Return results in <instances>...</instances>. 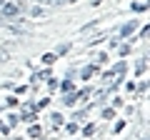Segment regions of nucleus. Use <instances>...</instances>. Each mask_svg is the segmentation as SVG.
Segmentation results:
<instances>
[{
  "label": "nucleus",
  "instance_id": "1",
  "mask_svg": "<svg viewBox=\"0 0 150 140\" xmlns=\"http://www.w3.org/2000/svg\"><path fill=\"white\" fill-rule=\"evenodd\" d=\"M23 10V5H18V3H3L0 5V18H5V20H13V18H18Z\"/></svg>",
  "mask_w": 150,
  "mask_h": 140
},
{
  "label": "nucleus",
  "instance_id": "2",
  "mask_svg": "<svg viewBox=\"0 0 150 140\" xmlns=\"http://www.w3.org/2000/svg\"><path fill=\"white\" fill-rule=\"evenodd\" d=\"M135 28H138V20H130V23H125V25L120 28V40H125V38L130 35V33L135 30Z\"/></svg>",
  "mask_w": 150,
  "mask_h": 140
},
{
  "label": "nucleus",
  "instance_id": "3",
  "mask_svg": "<svg viewBox=\"0 0 150 140\" xmlns=\"http://www.w3.org/2000/svg\"><path fill=\"white\" fill-rule=\"evenodd\" d=\"M95 70H98V65H95V63H93V65H85V68L80 70V80H90Z\"/></svg>",
  "mask_w": 150,
  "mask_h": 140
},
{
  "label": "nucleus",
  "instance_id": "4",
  "mask_svg": "<svg viewBox=\"0 0 150 140\" xmlns=\"http://www.w3.org/2000/svg\"><path fill=\"white\" fill-rule=\"evenodd\" d=\"M145 70H148V58H143V60H138V63H135V75H143Z\"/></svg>",
  "mask_w": 150,
  "mask_h": 140
},
{
  "label": "nucleus",
  "instance_id": "5",
  "mask_svg": "<svg viewBox=\"0 0 150 140\" xmlns=\"http://www.w3.org/2000/svg\"><path fill=\"white\" fill-rule=\"evenodd\" d=\"M28 135H30V138H43V128H40V125H35V123H30Z\"/></svg>",
  "mask_w": 150,
  "mask_h": 140
},
{
  "label": "nucleus",
  "instance_id": "6",
  "mask_svg": "<svg viewBox=\"0 0 150 140\" xmlns=\"http://www.w3.org/2000/svg\"><path fill=\"white\" fill-rule=\"evenodd\" d=\"M125 70H128V65H125V60H120V63L115 65L110 73H112V75H125Z\"/></svg>",
  "mask_w": 150,
  "mask_h": 140
},
{
  "label": "nucleus",
  "instance_id": "7",
  "mask_svg": "<svg viewBox=\"0 0 150 140\" xmlns=\"http://www.w3.org/2000/svg\"><path fill=\"white\" fill-rule=\"evenodd\" d=\"M18 118H20V120H25V123H35V120H38V115H35V110H33V113H28V110H25V113H20Z\"/></svg>",
  "mask_w": 150,
  "mask_h": 140
},
{
  "label": "nucleus",
  "instance_id": "8",
  "mask_svg": "<svg viewBox=\"0 0 150 140\" xmlns=\"http://www.w3.org/2000/svg\"><path fill=\"white\" fill-rule=\"evenodd\" d=\"M88 98H90V90H88V88H83V90L75 93V100H80V103H85Z\"/></svg>",
  "mask_w": 150,
  "mask_h": 140
},
{
  "label": "nucleus",
  "instance_id": "9",
  "mask_svg": "<svg viewBox=\"0 0 150 140\" xmlns=\"http://www.w3.org/2000/svg\"><path fill=\"white\" fill-rule=\"evenodd\" d=\"M43 15H45V8H43V5H35V8L30 10V18H43Z\"/></svg>",
  "mask_w": 150,
  "mask_h": 140
},
{
  "label": "nucleus",
  "instance_id": "10",
  "mask_svg": "<svg viewBox=\"0 0 150 140\" xmlns=\"http://www.w3.org/2000/svg\"><path fill=\"white\" fill-rule=\"evenodd\" d=\"M40 60H43L45 65H53L55 60H58V55H55V53H45V55H43V58H40Z\"/></svg>",
  "mask_w": 150,
  "mask_h": 140
},
{
  "label": "nucleus",
  "instance_id": "11",
  "mask_svg": "<svg viewBox=\"0 0 150 140\" xmlns=\"http://www.w3.org/2000/svg\"><path fill=\"white\" fill-rule=\"evenodd\" d=\"M95 128H98V125H95V123H88V125H85V128H83V135H85V138H90V135H93V133H95Z\"/></svg>",
  "mask_w": 150,
  "mask_h": 140
},
{
  "label": "nucleus",
  "instance_id": "12",
  "mask_svg": "<svg viewBox=\"0 0 150 140\" xmlns=\"http://www.w3.org/2000/svg\"><path fill=\"white\" fill-rule=\"evenodd\" d=\"M50 120H53V128H60V125H63V115H60V113H53Z\"/></svg>",
  "mask_w": 150,
  "mask_h": 140
},
{
  "label": "nucleus",
  "instance_id": "13",
  "mask_svg": "<svg viewBox=\"0 0 150 140\" xmlns=\"http://www.w3.org/2000/svg\"><path fill=\"white\" fill-rule=\"evenodd\" d=\"M43 78H50V70H43V73H35V75H33V83H40Z\"/></svg>",
  "mask_w": 150,
  "mask_h": 140
},
{
  "label": "nucleus",
  "instance_id": "14",
  "mask_svg": "<svg viewBox=\"0 0 150 140\" xmlns=\"http://www.w3.org/2000/svg\"><path fill=\"white\" fill-rule=\"evenodd\" d=\"M70 50V43H63V45H58V48H55V55H65Z\"/></svg>",
  "mask_w": 150,
  "mask_h": 140
},
{
  "label": "nucleus",
  "instance_id": "15",
  "mask_svg": "<svg viewBox=\"0 0 150 140\" xmlns=\"http://www.w3.org/2000/svg\"><path fill=\"white\" fill-rule=\"evenodd\" d=\"M133 10L135 13H145V10H148V5H145V3H133Z\"/></svg>",
  "mask_w": 150,
  "mask_h": 140
},
{
  "label": "nucleus",
  "instance_id": "16",
  "mask_svg": "<svg viewBox=\"0 0 150 140\" xmlns=\"http://www.w3.org/2000/svg\"><path fill=\"white\" fill-rule=\"evenodd\" d=\"M63 103H65V105H75V103H78V100H75V93H68Z\"/></svg>",
  "mask_w": 150,
  "mask_h": 140
},
{
  "label": "nucleus",
  "instance_id": "17",
  "mask_svg": "<svg viewBox=\"0 0 150 140\" xmlns=\"http://www.w3.org/2000/svg\"><path fill=\"white\" fill-rule=\"evenodd\" d=\"M118 53H120V58H125V55H130V45H120V48H118Z\"/></svg>",
  "mask_w": 150,
  "mask_h": 140
},
{
  "label": "nucleus",
  "instance_id": "18",
  "mask_svg": "<svg viewBox=\"0 0 150 140\" xmlns=\"http://www.w3.org/2000/svg\"><path fill=\"white\" fill-rule=\"evenodd\" d=\"M112 115H115V108H105V110H103V118H105V120H110Z\"/></svg>",
  "mask_w": 150,
  "mask_h": 140
},
{
  "label": "nucleus",
  "instance_id": "19",
  "mask_svg": "<svg viewBox=\"0 0 150 140\" xmlns=\"http://www.w3.org/2000/svg\"><path fill=\"white\" fill-rule=\"evenodd\" d=\"M18 123H20V118H18L15 113H10V115H8V125H18Z\"/></svg>",
  "mask_w": 150,
  "mask_h": 140
},
{
  "label": "nucleus",
  "instance_id": "20",
  "mask_svg": "<svg viewBox=\"0 0 150 140\" xmlns=\"http://www.w3.org/2000/svg\"><path fill=\"white\" fill-rule=\"evenodd\" d=\"M60 90H63V93H70V90H73V83H70V80H65L63 85H60Z\"/></svg>",
  "mask_w": 150,
  "mask_h": 140
},
{
  "label": "nucleus",
  "instance_id": "21",
  "mask_svg": "<svg viewBox=\"0 0 150 140\" xmlns=\"http://www.w3.org/2000/svg\"><path fill=\"white\" fill-rule=\"evenodd\" d=\"M68 133H70V135L78 133V123H70V125H68Z\"/></svg>",
  "mask_w": 150,
  "mask_h": 140
},
{
  "label": "nucleus",
  "instance_id": "22",
  "mask_svg": "<svg viewBox=\"0 0 150 140\" xmlns=\"http://www.w3.org/2000/svg\"><path fill=\"white\" fill-rule=\"evenodd\" d=\"M145 90H148V83H140V85H138V93H140V95H143Z\"/></svg>",
  "mask_w": 150,
  "mask_h": 140
},
{
  "label": "nucleus",
  "instance_id": "23",
  "mask_svg": "<svg viewBox=\"0 0 150 140\" xmlns=\"http://www.w3.org/2000/svg\"><path fill=\"white\" fill-rule=\"evenodd\" d=\"M95 25H98V20H90V23H88L85 28H83V33H85V30H90V28H95Z\"/></svg>",
  "mask_w": 150,
  "mask_h": 140
},
{
  "label": "nucleus",
  "instance_id": "24",
  "mask_svg": "<svg viewBox=\"0 0 150 140\" xmlns=\"http://www.w3.org/2000/svg\"><path fill=\"white\" fill-rule=\"evenodd\" d=\"M8 130H10V128H8L5 123H0V133H3V135H8Z\"/></svg>",
  "mask_w": 150,
  "mask_h": 140
},
{
  "label": "nucleus",
  "instance_id": "25",
  "mask_svg": "<svg viewBox=\"0 0 150 140\" xmlns=\"http://www.w3.org/2000/svg\"><path fill=\"white\" fill-rule=\"evenodd\" d=\"M63 5H73V3H78V0H60Z\"/></svg>",
  "mask_w": 150,
  "mask_h": 140
},
{
  "label": "nucleus",
  "instance_id": "26",
  "mask_svg": "<svg viewBox=\"0 0 150 140\" xmlns=\"http://www.w3.org/2000/svg\"><path fill=\"white\" fill-rule=\"evenodd\" d=\"M40 3H55V5H60V0H40Z\"/></svg>",
  "mask_w": 150,
  "mask_h": 140
},
{
  "label": "nucleus",
  "instance_id": "27",
  "mask_svg": "<svg viewBox=\"0 0 150 140\" xmlns=\"http://www.w3.org/2000/svg\"><path fill=\"white\" fill-rule=\"evenodd\" d=\"M100 3H103V0H90V5H100Z\"/></svg>",
  "mask_w": 150,
  "mask_h": 140
}]
</instances>
